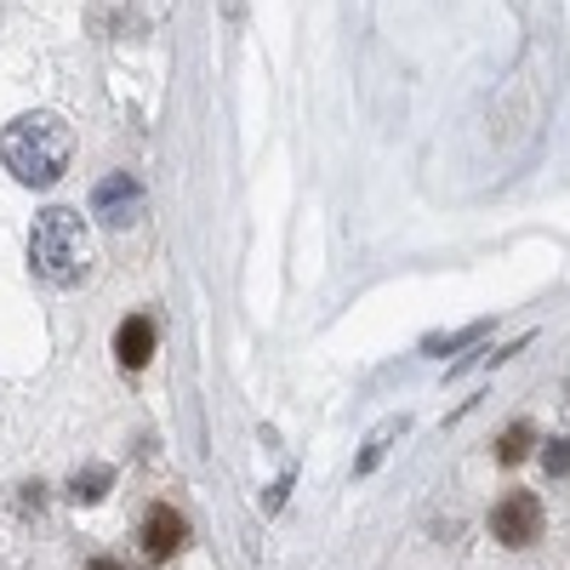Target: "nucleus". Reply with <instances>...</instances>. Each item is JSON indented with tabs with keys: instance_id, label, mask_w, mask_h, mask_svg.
<instances>
[{
	"instance_id": "obj_1",
	"label": "nucleus",
	"mask_w": 570,
	"mask_h": 570,
	"mask_svg": "<svg viewBox=\"0 0 570 570\" xmlns=\"http://www.w3.org/2000/svg\"><path fill=\"white\" fill-rule=\"evenodd\" d=\"M69 155H75V137L58 115H18L0 131V160L29 188H52L69 171Z\"/></svg>"
},
{
	"instance_id": "obj_2",
	"label": "nucleus",
	"mask_w": 570,
	"mask_h": 570,
	"mask_svg": "<svg viewBox=\"0 0 570 570\" xmlns=\"http://www.w3.org/2000/svg\"><path fill=\"white\" fill-rule=\"evenodd\" d=\"M29 268L58 285V292H69V285H80L91 274V234H86V217L69 212V206H52L35 217V234H29Z\"/></svg>"
},
{
	"instance_id": "obj_3",
	"label": "nucleus",
	"mask_w": 570,
	"mask_h": 570,
	"mask_svg": "<svg viewBox=\"0 0 570 570\" xmlns=\"http://www.w3.org/2000/svg\"><path fill=\"white\" fill-rule=\"evenodd\" d=\"M142 183L131 177V171H109L98 188H91V217H98L104 228H131L137 217H142Z\"/></svg>"
},
{
	"instance_id": "obj_4",
	"label": "nucleus",
	"mask_w": 570,
	"mask_h": 570,
	"mask_svg": "<svg viewBox=\"0 0 570 570\" xmlns=\"http://www.w3.org/2000/svg\"><path fill=\"white\" fill-rule=\"evenodd\" d=\"M491 537L502 548H531L542 537V508L531 491H508L497 508H491Z\"/></svg>"
},
{
	"instance_id": "obj_5",
	"label": "nucleus",
	"mask_w": 570,
	"mask_h": 570,
	"mask_svg": "<svg viewBox=\"0 0 570 570\" xmlns=\"http://www.w3.org/2000/svg\"><path fill=\"white\" fill-rule=\"evenodd\" d=\"M183 542H188V519L171 502H155L149 513H142V553H149L155 564H166Z\"/></svg>"
},
{
	"instance_id": "obj_6",
	"label": "nucleus",
	"mask_w": 570,
	"mask_h": 570,
	"mask_svg": "<svg viewBox=\"0 0 570 570\" xmlns=\"http://www.w3.org/2000/svg\"><path fill=\"white\" fill-rule=\"evenodd\" d=\"M155 320L149 314H131V320H120V331H115V360H120V371H142L155 360Z\"/></svg>"
},
{
	"instance_id": "obj_7",
	"label": "nucleus",
	"mask_w": 570,
	"mask_h": 570,
	"mask_svg": "<svg viewBox=\"0 0 570 570\" xmlns=\"http://www.w3.org/2000/svg\"><path fill=\"white\" fill-rule=\"evenodd\" d=\"M405 434V416H394V422H383V428H376V434L365 440V451H360V462H354V473H371L376 462H383L389 456V445Z\"/></svg>"
},
{
	"instance_id": "obj_8",
	"label": "nucleus",
	"mask_w": 570,
	"mask_h": 570,
	"mask_svg": "<svg viewBox=\"0 0 570 570\" xmlns=\"http://www.w3.org/2000/svg\"><path fill=\"white\" fill-rule=\"evenodd\" d=\"M531 440H537V434H531V422L502 428V440H497V462H508V468H513V462H525V456H531Z\"/></svg>"
},
{
	"instance_id": "obj_9",
	"label": "nucleus",
	"mask_w": 570,
	"mask_h": 570,
	"mask_svg": "<svg viewBox=\"0 0 570 570\" xmlns=\"http://www.w3.org/2000/svg\"><path fill=\"white\" fill-rule=\"evenodd\" d=\"M109 485H115V473H109V468H86V473H75L69 497H75V502H98Z\"/></svg>"
},
{
	"instance_id": "obj_10",
	"label": "nucleus",
	"mask_w": 570,
	"mask_h": 570,
	"mask_svg": "<svg viewBox=\"0 0 570 570\" xmlns=\"http://www.w3.org/2000/svg\"><path fill=\"white\" fill-rule=\"evenodd\" d=\"M485 337V320H473V325H462V331H451V337H428V354H451V348H462V343H480Z\"/></svg>"
},
{
	"instance_id": "obj_11",
	"label": "nucleus",
	"mask_w": 570,
	"mask_h": 570,
	"mask_svg": "<svg viewBox=\"0 0 570 570\" xmlns=\"http://www.w3.org/2000/svg\"><path fill=\"white\" fill-rule=\"evenodd\" d=\"M542 468L553 473V480H564V473H570V440H548L542 445Z\"/></svg>"
},
{
	"instance_id": "obj_12",
	"label": "nucleus",
	"mask_w": 570,
	"mask_h": 570,
	"mask_svg": "<svg viewBox=\"0 0 570 570\" xmlns=\"http://www.w3.org/2000/svg\"><path fill=\"white\" fill-rule=\"evenodd\" d=\"M86 570H126V564H120V559H91Z\"/></svg>"
}]
</instances>
